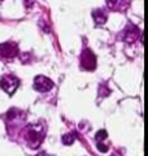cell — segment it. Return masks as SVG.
Masks as SVG:
<instances>
[{"instance_id": "5", "label": "cell", "mask_w": 148, "mask_h": 156, "mask_svg": "<svg viewBox=\"0 0 148 156\" xmlns=\"http://www.w3.org/2000/svg\"><path fill=\"white\" fill-rule=\"evenodd\" d=\"M18 53V48L17 46L14 44V43H3V44H0V56L3 57H14Z\"/></svg>"}, {"instance_id": "4", "label": "cell", "mask_w": 148, "mask_h": 156, "mask_svg": "<svg viewBox=\"0 0 148 156\" xmlns=\"http://www.w3.org/2000/svg\"><path fill=\"white\" fill-rule=\"evenodd\" d=\"M52 87H53V82L44 76H38V77H35V80H34V89L37 91L46 92L48 90H51Z\"/></svg>"}, {"instance_id": "3", "label": "cell", "mask_w": 148, "mask_h": 156, "mask_svg": "<svg viewBox=\"0 0 148 156\" xmlns=\"http://www.w3.org/2000/svg\"><path fill=\"white\" fill-rule=\"evenodd\" d=\"M81 64L86 70H93L96 68V56L91 50H85L81 55Z\"/></svg>"}, {"instance_id": "7", "label": "cell", "mask_w": 148, "mask_h": 156, "mask_svg": "<svg viewBox=\"0 0 148 156\" xmlns=\"http://www.w3.org/2000/svg\"><path fill=\"white\" fill-rule=\"evenodd\" d=\"M62 142H64V144H66V146L73 144V142H74V135L70 134V133L62 135Z\"/></svg>"}, {"instance_id": "2", "label": "cell", "mask_w": 148, "mask_h": 156, "mask_svg": "<svg viewBox=\"0 0 148 156\" xmlns=\"http://www.w3.org/2000/svg\"><path fill=\"white\" fill-rule=\"evenodd\" d=\"M0 85H2V89L5 91L8 95H12V94L16 92L17 87L19 85V81L14 76L8 74V76H4L2 78V82H0Z\"/></svg>"}, {"instance_id": "9", "label": "cell", "mask_w": 148, "mask_h": 156, "mask_svg": "<svg viewBox=\"0 0 148 156\" xmlns=\"http://www.w3.org/2000/svg\"><path fill=\"white\" fill-rule=\"evenodd\" d=\"M97 150L100 151V152L105 154L107 151H108V146H107V144H104V143H97Z\"/></svg>"}, {"instance_id": "6", "label": "cell", "mask_w": 148, "mask_h": 156, "mask_svg": "<svg viewBox=\"0 0 148 156\" xmlns=\"http://www.w3.org/2000/svg\"><path fill=\"white\" fill-rule=\"evenodd\" d=\"M92 16H93V18H95V22L97 23V25H101V23H104L107 21V16L104 14V12L100 11V9L92 12Z\"/></svg>"}, {"instance_id": "8", "label": "cell", "mask_w": 148, "mask_h": 156, "mask_svg": "<svg viewBox=\"0 0 148 156\" xmlns=\"http://www.w3.org/2000/svg\"><path fill=\"white\" fill-rule=\"evenodd\" d=\"M108 136V133H107V130H99L97 133H96V136L95 138L97 140H103V139H105Z\"/></svg>"}, {"instance_id": "1", "label": "cell", "mask_w": 148, "mask_h": 156, "mask_svg": "<svg viewBox=\"0 0 148 156\" xmlns=\"http://www.w3.org/2000/svg\"><path fill=\"white\" fill-rule=\"evenodd\" d=\"M25 133H26L25 134V139H26L29 146H30V147H34V148H38L39 144L42 143V140L44 138V134L42 131H38L33 125H29Z\"/></svg>"}]
</instances>
